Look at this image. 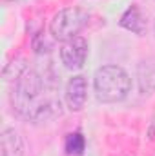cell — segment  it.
Here are the masks:
<instances>
[{
	"instance_id": "1",
	"label": "cell",
	"mask_w": 155,
	"mask_h": 156,
	"mask_svg": "<svg viewBox=\"0 0 155 156\" xmlns=\"http://www.w3.org/2000/svg\"><path fill=\"white\" fill-rule=\"evenodd\" d=\"M46 83L39 73L28 69L15 82L11 93V105L22 118L29 122H47L60 115V102L46 98Z\"/></svg>"
},
{
	"instance_id": "2",
	"label": "cell",
	"mask_w": 155,
	"mask_h": 156,
	"mask_svg": "<svg viewBox=\"0 0 155 156\" xmlns=\"http://www.w3.org/2000/svg\"><path fill=\"white\" fill-rule=\"evenodd\" d=\"M95 94L102 104L122 102L131 91V78L119 66H102L95 73Z\"/></svg>"
},
{
	"instance_id": "3",
	"label": "cell",
	"mask_w": 155,
	"mask_h": 156,
	"mask_svg": "<svg viewBox=\"0 0 155 156\" xmlns=\"http://www.w3.org/2000/svg\"><path fill=\"white\" fill-rule=\"evenodd\" d=\"M88 24V13L80 7H64L59 13H55V16L51 18L49 24V31L53 35V38L57 40H66L78 37V33L86 27Z\"/></svg>"
},
{
	"instance_id": "4",
	"label": "cell",
	"mask_w": 155,
	"mask_h": 156,
	"mask_svg": "<svg viewBox=\"0 0 155 156\" xmlns=\"http://www.w3.org/2000/svg\"><path fill=\"white\" fill-rule=\"evenodd\" d=\"M60 60L66 69H71V71L82 69L88 60V40L82 37L66 40L60 45Z\"/></svg>"
},
{
	"instance_id": "5",
	"label": "cell",
	"mask_w": 155,
	"mask_h": 156,
	"mask_svg": "<svg viewBox=\"0 0 155 156\" xmlns=\"http://www.w3.org/2000/svg\"><path fill=\"white\" fill-rule=\"evenodd\" d=\"M88 100V80L82 75L70 78L66 85V104L71 111H80Z\"/></svg>"
},
{
	"instance_id": "6",
	"label": "cell",
	"mask_w": 155,
	"mask_h": 156,
	"mask_svg": "<svg viewBox=\"0 0 155 156\" xmlns=\"http://www.w3.org/2000/svg\"><path fill=\"white\" fill-rule=\"evenodd\" d=\"M0 156H24L22 136L11 127H6L0 134Z\"/></svg>"
},
{
	"instance_id": "7",
	"label": "cell",
	"mask_w": 155,
	"mask_h": 156,
	"mask_svg": "<svg viewBox=\"0 0 155 156\" xmlns=\"http://www.w3.org/2000/svg\"><path fill=\"white\" fill-rule=\"evenodd\" d=\"M120 26L135 35H142L144 29H146V22H144V16L141 13V9L137 5H131L126 9V13L120 16Z\"/></svg>"
},
{
	"instance_id": "8",
	"label": "cell",
	"mask_w": 155,
	"mask_h": 156,
	"mask_svg": "<svg viewBox=\"0 0 155 156\" xmlns=\"http://www.w3.org/2000/svg\"><path fill=\"white\" fill-rule=\"evenodd\" d=\"M139 85L144 94L155 91V60H144L139 66Z\"/></svg>"
},
{
	"instance_id": "9",
	"label": "cell",
	"mask_w": 155,
	"mask_h": 156,
	"mask_svg": "<svg viewBox=\"0 0 155 156\" xmlns=\"http://www.w3.org/2000/svg\"><path fill=\"white\" fill-rule=\"evenodd\" d=\"M86 147V140L80 133H71L66 138V153L68 154H82Z\"/></svg>"
},
{
	"instance_id": "10",
	"label": "cell",
	"mask_w": 155,
	"mask_h": 156,
	"mask_svg": "<svg viewBox=\"0 0 155 156\" xmlns=\"http://www.w3.org/2000/svg\"><path fill=\"white\" fill-rule=\"evenodd\" d=\"M26 71H28V67H26L24 60H17V62L13 60V62L4 69V78H6L7 82H13V83H15Z\"/></svg>"
},
{
	"instance_id": "11",
	"label": "cell",
	"mask_w": 155,
	"mask_h": 156,
	"mask_svg": "<svg viewBox=\"0 0 155 156\" xmlns=\"http://www.w3.org/2000/svg\"><path fill=\"white\" fill-rule=\"evenodd\" d=\"M4 2H13V0H4Z\"/></svg>"
}]
</instances>
